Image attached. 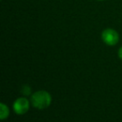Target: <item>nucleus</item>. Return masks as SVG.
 <instances>
[{"label":"nucleus","mask_w":122,"mask_h":122,"mask_svg":"<svg viewBox=\"0 0 122 122\" xmlns=\"http://www.w3.org/2000/svg\"><path fill=\"white\" fill-rule=\"evenodd\" d=\"M52 98L49 93L45 91H39L34 93L31 97V102L33 106L39 110H44L49 107L51 104Z\"/></svg>","instance_id":"obj_1"},{"label":"nucleus","mask_w":122,"mask_h":122,"mask_svg":"<svg viewBox=\"0 0 122 122\" xmlns=\"http://www.w3.org/2000/svg\"><path fill=\"white\" fill-rule=\"evenodd\" d=\"M102 41L108 46H115L119 42V33L113 28H105L101 33Z\"/></svg>","instance_id":"obj_2"},{"label":"nucleus","mask_w":122,"mask_h":122,"mask_svg":"<svg viewBox=\"0 0 122 122\" xmlns=\"http://www.w3.org/2000/svg\"><path fill=\"white\" fill-rule=\"evenodd\" d=\"M29 102L26 98H18L13 103V110L18 115H23L29 111Z\"/></svg>","instance_id":"obj_3"},{"label":"nucleus","mask_w":122,"mask_h":122,"mask_svg":"<svg viewBox=\"0 0 122 122\" xmlns=\"http://www.w3.org/2000/svg\"><path fill=\"white\" fill-rule=\"evenodd\" d=\"M0 110H1V111H0V119L3 121V120L8 118V115H9V110L4 103L0 104Z\"/></svg>","instance_id":"obj_4"},{"label":"nucleus","mask_w":122,"mask_h":122,"mask_svg":"<svg viewBox=\"0 0 122 122\" xmlns=\"http://www.w3.org/2000/svg\"><path fill=\"white\" fill-rule=\"evenodd\" d=\"M118 56L122 60V46L120 47L119 50H118Z\"/></svg>","instance_id":"obj_5"},{"label":"nucleus","mask_w":122,"mask_h":122,"mask_svg":"<svg viewBox=\"0 0 122 122\" xmlns=\"http://www.w3.org/2000/svg\"><path fill=\"white\" fill-rule=\"evenodd\" d=\"M97 1H104V0H97Z\"/></svg>","instance_id":"obj_6"}]
</instances>
